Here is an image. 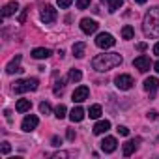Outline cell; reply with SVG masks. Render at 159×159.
<instances>
[{
    "label": "cell",
    "instance_id": "24",
    "mask_svg": "<svg viewBox=\"0 0 159 159\" xmlns=\"http://www.w3.org/2000/svg\"><path fill=\"white\" fill-rule=\"evenodd\" d=\"M122 4H124V0H109V11L114 13L116 10H120Z\"/></svg>",
    "mask_w": 159,
    "mask_h": 159
},
{
    "label": "cell",
    "instance_id": "25",
    "mask_svg": "<svg viewBox=\"0 0 159 159\" xmlns=\"http://www.w3.org/2000/svg\"><path fill=\"white\" fill-rule=\"evenodd\" d=\"M66 112H67L66 105H58V107H56V111H54V114H56V118H58V120L66 118Z\"/></svg>",
    "mask_w": 159,
    "mask_h": 159
},
{
    "label": "cell",
    "instance_id": "41",
    "mask_svg": "<svg viewBox=\"0 0 159 159\" xmlns=\"http://www.w3.org/2000/svg\"><path fill=\"white\" fill-rule=\"evenodd\" d=\"M103 2H105V0H103Z\"/></svg>",
    "mask_w": 159,
    "mask_h": 159
},
{
    "label": "cell",
    "instance_id": "26",
    "mask_svg": "<svg viewBox=\"0 0 159 159\" xmlns=\"http://www.w3.org/2000/svg\"><path fill=\"white\" fill-rule=\"evenodd\" d=\"M39 112H41V114H51V105H49L47 101L39 103Z\"/></svg>",
    "mask_w": 159,
    "mask_h": 159
},
{
    "label": "cell",
    "instance_id": "11",
    "mask_svg": "<svg viewBox=\"0 0 159 159\" xmlns=\"http://www.w3.org/2000/svg\"><path fill=\"white\" fill-rule=\"evenodd\" d=\"M116 139L114 137H105L103 140H101V150L105 152V153H112L114 150H116Z\"/></svg>",
    "mask_w": 159,
    "mask_h": 159
},
{
    "label": "cell",
    "instance_id": "12",
    "mask_svg": "<svg viewBox=\"0 0 159 159\" xmlns=\"http://www.w3.org/2000/svg\"><path fill=\"white\" fill-rule=\"evenodd\" d=\"M19 62H21V54H17V56H15V58H13V60H11L8 66H6V73H8V75L21 73V71H23V67L19 66Z\"/></svg>",
    "mask_w": 159,
    "mask_h": 159
},
{
    "label": "cell",
    "instance_id": "23",
    "mask_svg": "<svg viewBox=\"0 0 159 159\" xmlns=\"http://www.w3.org/2000/svg\"><path fill=\"white\" fill-rule=\"evenodd\" d=\"M88 116L94 118V120L99 118V116H101V107H99V105H92V107L88 109Z\"/></svg>",
    "mask_w": 159,
    "mask_h": 159
},
{
    "label": "cell",
    "instance_id": "27",
    "mask_svg": "<svg viewBox=\"0 0 159 159\" xmlns=\"http://www.w3.org/2000/svg\"><path fill=\"white\" fill-rule=\"evenodd\" d=\"M64 83H66L64 79H62V81H58V83H56V86H54V94H56V96L64 92Z\"/></svg>",
    "mask_w": 159,
    "mask_h": 159
},
{
    "label": "cell",
    "instance_id": "15",
    "mask_svg": "<svg viewBox=\"0 0 159 159\" xmlns=\"http://www.w3.org/2000/svg\"><path fill=\"white\" fill-rule=\"evenodd\" d=\"M51 56V49H45V47H38L32 51V58L36 60H43V58H49Z\"/></svg>",
    "mask_w": 159,
    "mask_h": 159
},
{
    "label": "cell",
    "instance_id": "30",
    "mask_svg": "<svg viewBox=\"0 0 159 159\" xmlns=\"http://www.w3.org/2000/svg\"><path fill=\"white\" fill-rule=\"evenodd\" d=\"M116 131H118L122 137H127V135H129V129H127L125 125H118V129H116Z\"/></svg>",
    "mask_w": 159,
    "mask_h": 159
},
{
    "label": "cell",
    "instance_id": "13",
    "mask_svg": "<svg viewBox=\"0 0 159 159\" xmlns=\"http://www.w3.org/2000/svg\"><path fill=\"white\" fill-rule=\"evenodd\" d=\"M111 129V122L109 120H101V122H98L96 125H94V135H103V133H107Z\"/></svg>",
    "mask_w": 159,
    "mask_h": 159
},
{
    "label": "cell",
    "instance_id": "18",
    "mask_svg": "<svg viewBox=\"0 0 159 159\" xmlns=\"http://www.w3.org/2000/svg\"><path fill=\"white\" fill-rule=\"evenodd\" d=\"M137 144H139V139H135V140H127V142L124 144V155L129 157V155L137 150Z\"/></svg>",
    "mask_w": 159,
    "mask_h": 159
},
{
    "label": "cell",
    "instance_id": "31",
    "mask_svg": "<svg viewBox=\"0 0 159 159\" xmlns=\"http://www.w3.org/2000/svg\"><path fill=\"white\" fill-rule=\"evenodd\" d=\"M10 150H11L10 142H6V140H4V142H2V153H4V155H8V153H10Z\"/></svg>",
    "mask_w": 159,
    "mask_h": 159
},
{
    "label": "cell",
    "instance_id": "14",
    "mask_svg": "<svg viewBox=\"0 0 159 159\" xmlns=\"http://www.w3.org/2000/svg\"><path fill=\"white\" fill-rule=\"evenodd\" d=\"M157 88H159V81H157L155 77H148L146 81H144V90H146V92H152V94H153Z\"/></svg>",
    "mask_w": 159,
    "mask_h": 159
},
{
    "label": "cell",
    "instance_id": "5",
    "mask_svg": "<svg viewBox=\"0 0 159 159\" xmlns=\"http://www.w3.org/2000/svg\"><path fill=\"white\" fill-rule=\"evenodd\" d=\"M114 83H116V88H120V90H129L135 83H133V77L131 75H125V73H122V75H118L116 79H114Z\"/></svg>",
    "mask_w": 159,
    "mask_h": 159
},
{
    "label": "cell",
    "instance_id": "40",
    "mask_svg": "<svg viewBox=\"0 0 159 159\" xmlns=\"http://www.w3.org/2000/svg\"><path fill=\"white\" fill-rule=\"evenodd\" d=\"M135 2H139V4H144V2H148V0H135Z\"/></svg>",
    "mask_w": 159,
    "mask_h": 159
},
{
    "label": "cell",
    "instance_id": "35",
    "mask_svg": "<svg viewBox=\"0 0 159 159\" xmlns=\"http://www.w3.org/2000/svg\"><path fill=\"white\" fill-rule=\"evenodd\" d=\"M62 144V139H58V137H52V146H60Z\"/></svg>",
    "mask_w": 159,
    "mask_h": 159
},
{
    "label": "cell",
    "instance_id": "37",
    "mask_svg": "<svg viewBox=\"0 0 159 159\" xmlns=\"http://www.w3.org/2000/svg\"><path fill=\"white\" fill-rule=\"evenodd\" d=\"M69 153H66V152H58V153H54L52 157H67Z\"/></svg>",
    "mask_w": 159,
    "mask_h": 159
},
{
    "label": "cell",
    "instance_id": "36",
    "mask_svg": "<svg viewBox=\"0 0 159 159\" xmlns=\"http://www.w3.org/2000/svg\"><path fill=\"white\" fill-rule=\"evenodd\" d=\"M67 139H69V140L75 139V131H73V129H67Z\"/></svg>",
    "mask_w": 159,
    "mask_h": 159
},
{
    "label": "cell",
    "instance_id": "39",
    "mask_svg": "<svg viewBox=\"0 0 159 159\" xmlns=\"http://www.w3.org/2000/svg\"><path fill=\"white\" fill-rule=\"evenodd\" d=\"M153 69H155V71H157V73H159V60H157V62H155V64H153Z\"/></svg>",
    "mask_w": 159,
    "mask_h": 159
},
{
    "label": "cell",
    "instance_id": "33",
    "mask_svg": "<svg viewBox=\"0 0 159 159\" xmlns=\"http://www.w3.org/2000/svg\"><path fill=\"white\" fill-rule=\"evenodd\" d=\"M146 116H148V120H157V111H150Z\"/></svg>",
    "mask_w": 159,
    "mask_h": 159
},
{
    "label": "cell",
    "instance_id": "2",
    "mask_svg": "<svg viewBox=\"0 0 159 159\" xmlns=\"http://www.w3.org/2000/svg\"><path fill=\"white\" fill-rule=\"evenodd\" d=\"M142 30H144V36L148 38H159V6L148 10V13L144 15Z\"/></svg>",
    "mask_w": 159,
    "mask_h": 159
},
{
    "label": "cell",
    "instance_id": "10",
    "mask_svg": "<svg viewBox=\"0 0 159 159\" xmlns=\"http://www.w3.org/2000/svg\"><path fill=\"white\" fill-rule=\"evenodd\" d=\"M98 23L94 21V19H83L81 21V30L84 32V34H94L96 30H98Z\"/></svg>",
    "mask_w": 159,
    "mask_h": 159
},
{
    "label": "cell",
    "instance_id": "32",
    "mask_svg": "<svg viewBox=\"0 0 159 159\" xmlns=\"http://www.w3.org/2000/svg\"><path fill=\"white\" fill-rule=\"evenodd\" d=\"M28 10H30V8H25V10H23V13L19 15V23H21V25L26 21V13H28Z\"/></svg>",
    "mask_w": 159,
    "mask_h": 159
},
{
    "label": "cell",
    "instance_id": "6",
    "mask_svg": "<svg viewBox=\"0 0 159 159\" xmlns=\"http://www.w3.org/2000/svg\"><path fill=\"white\" fill-rule=\"evenodd\" d=\"M56 17H58V13H56V10H54L52 6H45V8L41 10V21H43L45 25L54 23V21H56Z\"/></svg>",
    "mask_w": 159,
    "mask_h": 159
},
{
    "label": "cell",
    "instance_id": "3",
    "mask_svg": "<svg viewBox=\"0 0 159 159\" xmlns=\"http://www.w3.org/2000/svg\"><path fill=\"white\" fill-rule=\"evenodd\" d=\"M38 84H39V81H38L36 77H32V79H25V81H17L15 86H13V92H15V94L34 92V90H38Z\"/></svg>",
    "mask_w": 159,
    "mask_h": 159
},
{
    "label": "cell",
    "instance_id": "9",
    "mask_svg": "<svg viewBox=\"0 0 159 159\" xmlns=\"http://www.w3.org/2000/svg\"><path fill=\"white\" fill-rule=\"evenodd\" d=\"M88 94H90V90H88V86H79L75 92H73V101L75 103H83L84 99H88Z\"/></svg>",
    "mask_w": 159,
    "mask_h": 159
},
{
    "label": "cell",
    "instance_id": "29",
    "mask_svg": "<svg viewBox=\"0 0 159 159\" xmlns=\"http://www.w3.org/2000/svg\"><path fill=\"white\" fill-rule=\"evenodd\" d=\"M71 2H73V0H58V6H60L62 10H66V8L71 6Z\"/></svg>",
    "mask_w": 159,
    "mask_h": 159
},
{
    "label": "cell",
    "instance_id": "7",
    "mask_svg": "<svg viewBox=\"0 0 159 159\" xmlns=\"http://www.w3.org/2000/svg\"><path fill=\"white\" fill-rule=\"evenodd\" d=\"M38 124H39V118L36 116V114H28L25 120H23V124H21V129L23 131H34L36 127H38Z\"/></svg>",
    "mask_w": 159,
    "mask_h": 159
},
{
    "label": "cell",
    "instance_id": "4",
    "mask_svg": "<svg viewBox=\"0 0 159 159\" xmlns=\"http://www.w3.org/2000/svg\"><path fill=\"white\" fill-rule=\"evenodd\" d=\"M114 43H116V39H114L111 34H107V32L98 34V38H96V45H98L99 49H111Z\"/></svg>",
    "mask_w": 159,
    "mask_h": 159
},
{
    "label": "cell",
    "instance_id": "20",
    "mask_svg": "<svg viewBox=\"0 0 159 159\" xmlns=\"http://www.w3.org/2000/svg\"><path fill=\"white\" fill-rule=\"evenodd\" d=\"M30 107H32L30 99H19V101H17V105H15L17 112H26V111H30Z\"/></svg>",
    "mask_w": 159,
    "mask_h": 159
},
{
    "label": "cell",
    "instance_id": "21",
    "mask_svg": "<svg viewBox=\"0 0 159 159\" xmlns=\"http://www.w3.org/2000/svg\"><path fill=\"white\" fill-rule=\"evenodd\" d=\"M133 36H135V30H133V26L125 25V26L122 28V38H124V39H133Z\"/></svg>",
    "mask_w": 159,
    "mask_h": 159
},
{
    "label": "cell",
    "instance_id": "17",
    "mask_svg": "<svg viewBox=\"0 0 159 159\" xmlns=\"http://www.w3.org/2000/svg\"><path fill=\"white\" fill-rule=\"evenodd\" d=\"M19 10V4L17 2H8L4 8H2V17L6 19V17H10V15H13L15 11Z\"/></svg>",
    "mask_w": 159,
    "mask_h": 159
},
{
    "label": "cell",
    "instance_id": "8",
    "mask_svg": "<svg viewBox=\"0 0 159 159\" xmlns=\"http://www.w3.org/2000/svg\"><path fill=\"white\" fill-rule=\"evenodd\" d=\"M133 66H135L140 73H146V71L150 69L152 62H150V58H148V56H137V58L133 60Z\"/></svg>",
    "mask_w": 159,
    "mask_h": 159
},
{
    "label": "cell",
    "instance_id": "34",
    "mask_svg": "<svg viewBox=\"0 0 159 159\" xmlns=\"http://www.w3.org/2000/svg\"><path fill=\"white\" fill-rule=\"evenodd\" d=\"M146 49H148L146 43H137V51H146Z\"/></svg>",
    "mask_w": 159,
    "mask_h": 159
},
{
    "label": "cell",
    "instance_id": "22",
    "mask_svg": "<svg viewBox=\"0 0 159 159\" xmlns=\"http://www.w3.org/2000/svg\"><path fill=\"white\" fill-rule=\"evenodd\" d=\"M67 79H69L71 83H79V81L83 79V73L79 71V69H71V71H69V75H67Z\"/></svg>",
    "mask_w": 159,
    "mask_h": 159
},
{
    "label": "cell",
    "instance_id": "16",
    "mask_svg": "<svg viewBox=\"0 0 159 159\" xmlns=\"http://www.w3.org/2000/svg\"><path fill=\"white\" fill-rule=\"evenodd\" d=\"M83 118H84V109L83 107H75L69 112V120L71 122H83Z\"/></svg>",
    "mask_w": 159,
    "mask_h": 159
},
{
    "label": "cell",
    "instance_id": "28",
    "mask_svg": "<svg viewBox=\"0 0 159 159\" xmlns=\"http://www.w3.org/2000/svg\"><path fill=\"white\" fill-rule=\"evenodd\" d=\"M90 6V0H77V8L79 10H86Z\"/></svg>",
    "mask_w": 159,
    "mask_h": 159
},
{
    "label": "cell",
    "instance_id": "38",
    "mask_svg": "<svg viewBox=\"0 0 159 159\" xmlns=\"http://www.w3.org/2000/svg\"><path fill=\"white\" fill-rule=\"evenodd\" d=\"M153 54H155V56H159V41L153 45Z\"/></svg>",
    "mask_w": 159,
    "mask_h": 159
},
{
    "label": "cell",
    "instance_id": "1",
    "mask_svg": "<svg viewBox=\"0 0 159 159\" xmlns=\"http://www.w3.org/2000/svg\"><path fill=\"white\" fill-rule=\"evenodd\" d=\"M122 64V54L118 52H103V54H98L94 60H92V67L96 71H109L116 66Z\"/></svg>",
    "mask_w": 159,
    "mask_h": 159
},
{
    "label": "cell",
    "instance_id": "19",
    "mask_svg": "<svg viewBox=\"0 0 159 159\" xmlns=\"http://www.w3.org/2000/svg\"><path fill=\"white\" fill-rule=\"evenodd\" d=\"M84 51H86V43H83V41H79V43L73 45V56H77V58H83Z\"/></svg>",
    "mask_w": 159,
    "mask_h": 159
}]
</instances>
